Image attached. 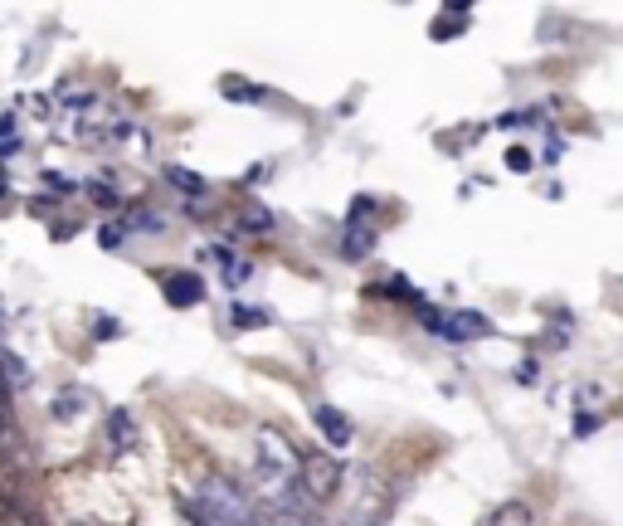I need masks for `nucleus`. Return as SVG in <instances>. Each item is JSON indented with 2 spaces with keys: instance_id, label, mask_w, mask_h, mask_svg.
I'll use <instances>...</instances> for the list:
<instances>
[{
  "instance_id": "obj_1",
  "label": "nucleus",
  "mask_w": 623,
  "mask_h": 526,
  "mask_svg": "<svg viewBox=\"0 0 623 526\" xmlns=\"http://www.w3.org/2000/svg\"><path fill=\"white\" fill-rule=\"evenodd\" d=\"M195 507L210 517V526H254L258 517V507L229 478H205L195 488Z\"/></svg>"
},
{
  "instance_id": "obj_2",
  "label": "nucleus",
  "mask_w": 623,
  "mask_h": 526,
  "mask_svg": "<svg viewBox=\"0 0 623 526\" xmlns=\"http://www.w3.org/2000/svg\"><path fill=\"white\" fill-rule=\"evenodd\" d=\"M341 483H346V473H341V463H336L331 453L312 449L297 458V488L307 492L312 502H331V497L341 492Z\"/></svg>"
},
{
  "instance_id": "obj_3",
  "label": "nucleus",
  "mask_w": 623,
  "mask_h": 526,
  "mask_svg": "<svg viewBox=\"0 0 623 526\" xmlns=\"http://www.w3.org/2000/svg\"><path fill=\"white\" fill-rule=\"evenodd\" d=\"M258 473H263V483H273L278 492L297 483V453L273 429H258Z\"/></svg>"
},
{
  "instance_id": "obj_4",
  "label": "nucleus",
  "mask_w": 623,
  "mask_h": 526,
  "mask_svg": "<svg viewBox=\"0 0 623 526\" xmlns=\"http://www.w3.org/2000/svg\"><path fill=\"white\" fill-rule=\"evenodd\" d=\"M424 332L443 341H482L492 337V322L482 312H443V307H424Z\"/></svg>"
},
{
  "instance_id": "obj_5",
  "label": "nucleus",
  "mask_w": 623,
  "mask_h": 526,
  "mask_svg": "<svg viewBox=\"0 0 623 526\" xmlns=\"http://www.w3.org/2000/svg\"><path fill=\"white\" fill-rule=\"evenodd\" d=\"M312 424L322 429V439H327L331 449H351V419L336 410V405H312Z\"/></svg>"
},
{
  "instance_id": "obj_6",
  "label": "nucleus",
  "mask_w": 623,
  "mask_h": 526,
  "mask_svg": "<svg viewBox=\"0 0 623 526\" xmlns=\"http://www.w3.org/2000/svg\"><path fill=\"white\" fill-rule=\"evenodd\" d=\"M161 288H166V302H171V307H200V302H205L200 273H166Z\"/></svg>"
},
{
  "instance_id": "obj_7",
  "label": "nucleus",
  "mask_w": 623,
  "mask_h": 526,
  "mask_svg": "<svg viewBox=\"0 0 623 526\" xmlns=\"http://www.w3.org/2000/svg\"><path fill=\"white\" fill-rule=\"evenodd\" d=\"M375 239H380L375 220H346V234H341V259H366L370 249H375Z\"/></svg>"
},
{
  "instance_id": "obj_8",
  "label": "nucleus",
  "mask_w": 623,
  "mask_h": 526,
  "mask_svg": "<svg viewBox=\"0 0 623 526\" xmlns=\"http://www.w3.org/2000/svg\"><path fill=\"white\" fill-rule=\"evenodd\" d=\"M108 444H112V453L137 449V419H132V410H112L108 414Z\"/></svg>"
},
{
  "instance_id": "obj_9",
  "label": "nucleus",
  "mask_w": 623,
  "mask_h": 526,
  "mask_svg": "<svg viewBox=\"0 0 623 526\" xmlns=\"http://www.w3.org/2000/svg\"><path fill=\"white\" fill-rule=\"evenodd\" d=\"M88 400H93V395H88L83 385H69V390H59V395H54V405H49V414H54L59 424H69V419H78V414L88 410Z\"/></svg>"
},
{
  "instance_id": "obj_10",
  "label": "nucleus",
  "mask_w": 623,
  "mask_h": 526,
  "mask_svg": "<svg viewBox=\"0 0 623 526\" xmlns=\"http://www.w3.org/2000/svg\"><path fill=\"white\" fill-rule=\"evenodd\" d=\"M229 327H234V332L268 327V312H263V307H244V302H234V307H229Z\"/></svg>"
},
{
  "instance_id": "obj_11",
  "label": "nucleus",
  "mask_w": 623,
  "mask_h": 526,
  "mask_svg": "<svg viewBox=\"0 0 623 526\" xmlns=\"http://www.w3.org/2000/svg\"><path fill=\"white\" fill-rule=\"evenodd\" d=\"M166 181H171V186H176V190H185L190 200L210 190V186H205V176H195V171H185V166H166Z\"/></svg>"
},
{
  "instance_id": "obj_12",
  "label": "nucleus",
  "mask_w": 623,
  "mask_h": 526,
  "mask_svg": "<svg viewBox=\"0 0 623 526\" xmlns=\"http://www.w3.org/2000/svg\"><path fill=\"white\" fill-rule=\"evenodd\" d=\"M273 225H278V215H273V210H263V205H254V210H244V215H239V229H244V234H268Z\"/></svg>"
},
{
  "instance_id": "obj_13",
  "label": "nucleus",
  "mask_w": 623,
  "mask_h": 526,
  "mask_svg": "<svg viewBox=\"0 0 623 526\" xmlns=\"http://www.w3.org/2000/svg\"><path fill=\"white\" fill-rule=\"evenodd\" d=\"M224 98L229 103H263V88L244 83V78H224Z\"/></svg>"
},
{
  "instance_id": "obj_14",
  "label": "nucleus",
  "mask_w": 623,
  "mask_h": 526,
  "mask_svg": "<svg viewBox=\"0 0 623 526\" xmlns=\"http://www.w3.org/2000/svg\"><path fill=\"white\" fill-rule=\"evenodd\" d=\"M249 278H254V263H249V259H234V263H224V283H229V288H244Z\"/></svg>"
},
{
  "instance_id": "obj_15",
  "label": "nucleus",
  "mask_w": 623,
  "mask_h": 526,
  "mask_svg": "<svg viewBox=\"0 0 623 526\" xmlns=\"http://www.w3.org/2000/svg\"><path fill=\"white\" fill-rule=\"evenodd\" d=\"M375 288H380V293H390V298H400V302H419V298H414V288H409V278H400V273H395V278H385V283H375Z\"/></svg>"
},
{
  "instance_id": "obj_16",
  "label": "nucleus",
  "mask_w": 623,
  "mask_h": 526,
  "mask_svg": "<svg viewBox=\"0 0 623 526\" xmlns=\"http://www.w3.org/2000/svg\"><path fill=\"white\" fill-rule=\"evenodd\" d=\"M127 225H132V229H147V234H161V229H166V220H161V215H147V210H132V215H127Z\"/></svg>"
},
{
  "instance_id": "obj_17",
  "label": "nucleus",
  "mask_w": 623,
  "mask_h": 526,
  "mask_svg": "<svg viewBox=\"0 0 623 526\" xmlns=\"http://www.w3.org/2000/svg\"><path fill=\"white\" fill-rule=\"evenodd\" d=\"M526 517H531V512H526L521 502H512V507H502V512L492 517V526H526Z\"/></svg>"
},
{
  "instance_id": "obj_18",
  "label": "nucleus",
  "mask_w": 623,
  "mask_h": 526,
  "mask_svg": "<svg viewBox=\"0 0 623 526\" xmlns=\"http://www.w3.org/2000/svg\"><path fill=\"white\" fill-rule=\"evenodd\" d=\"M93 337H98V341L122 337V322H117V317H108V312H103V317H93Z\"/></svg>"
},
{
  "instance_id": "obj_19",
  "label": "nucleus",
  "mask_w": 623,
  "mask_h": 526,
  "mask_svg": "<svg viewBox=\"0 0 623 526\" xmlns=\"http://www.w3.org/2000/svg\"><path fill=\"white\" fill-rule=\"evenodd\" d=\"M10 151H20V132L10 117H0V156H10Z\"/></svg>"
},
{
  "instance_id": "obj_20",
  "label": "nucleus",
  "mask_w": 623,
  "mask_h": 526,
  "mask_svg": "<svg viewBox=\"0 0 623 526\" xmlns=\"http://www.w3.org/2000/svg\"><path fill=\"white\" fill-rule=\"evenodd\" d=\"M176 512H181V522L185 526H210V517H205V512H200V507H195V502H176Z\"/></svg>"
},
{
  "instance_id": "obj_21",
  "label": "nucleus",
  "mask_w": 623,
  "mask_h": 526,
  "mask_svg": "<svg viewBox=\"0 0 623 526\" xmlns=\"http://www.w3.org/2000/svg\"><path fill=\"white\" fill-rule=\"evenodd\" d=\"M122 239H127V229H122V225H103V229H98V244H103V249H122Z\"/></svg>"
},
{
  "instance_id": "obj_22",
  "label": "nucleus",
  "mask_w": 623,
  "mask_h": 526,
  "mask_svg": "<svg viewBox=\"0 0 623 526\" xmlns=\"http://www.w3.org/2000/svg\"><path fill=\"white\" fill-rule=\"evenodd\" d=\"M0 366H5V376L15 380V385H25V380H30V371H25V361H15V356H5V351H0Z\"/></svg>"
},
{
  "instance_id": "obj_23",
  "label": "nucleus",
  "mask_w": 623,
  "mask_h": 526,
  "mask_svg": "<svg viewBox=\"0 0 623 526\" xmlns=\"http://www.w3.org/2000/svg\"><path fill=\"white\" fill-rule=\"evenodd\" d=\"M507 166L526 176V171H531V151H526V147H512V151H507Z\"/></svg>"
},
{
  "instance_id": "obj_24",
  "label": "nucleus",
  "mask_w": 623,
  "mask_h": 526,
  "mask_svg": "<svg viewBox=\"0 0 623 526\" xmlns=\"http://www.w3.org/2000/svg\"><path fill=\"white\" fill-rule=\"evenodd\" d=\"M88 195H93V200H98V205H117V195H112V186H98V181H93V186H88Z\"/></svg>"
},
{
  "instance_id": "obj_25",
  "label": "nucleus",
  "mask_w": 623,
  "mask_h": 526,
  "mask_svg": "<svg viewBox=\"0 0 623 526\" xmlns=\"http://www.w3.org/2000/svg\"><path fill=\"white\" fill-rule=\"evenodd\" d=\"M463 5H468V10H473V0H448V10H463Z\"/></svg>"
},
{
  "instance_id": "obj_26",
  "label": "nucleus",
  "mask_w": 623,
  "mask_h": 526,
  "mask_svg": "<svg viewBox=\"0 0 623 526\" xmlns=\"http://www.w3.org/2000/svg\"><path fill=\"white\" fill-rule=\"evenodd\" d=\"M69 526H93V522H69Z\"/></svg>"
}]
</instances>
